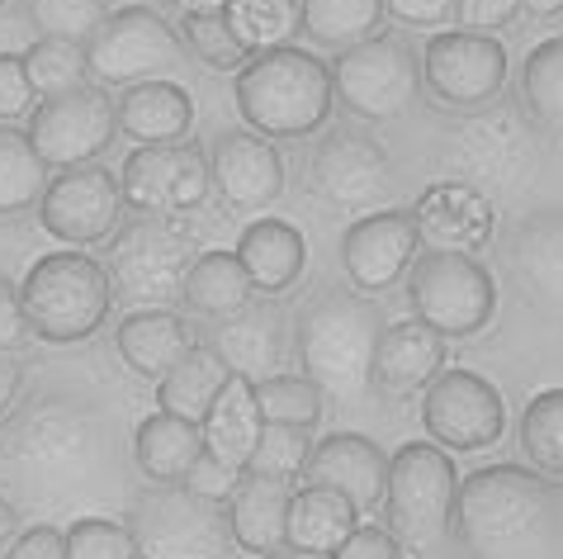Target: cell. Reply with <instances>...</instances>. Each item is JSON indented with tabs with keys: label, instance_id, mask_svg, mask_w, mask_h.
<instances>
[{
	"label": "cell",
	"instance_id": "1",
	"mask_svg": "<svg viewBox=\"0 0 563 559\" xmlns=\"http://www.w3.org/2000/svg\"><path fill=\"white\" fill-rule=\"evenodd\" d=\"M559 526V498L540 470L503 460L460 479L455 536L468 559H554Z\"/></svg>",
	"mask_w": 563,
	"mask_h": 559
},
{
	"label": "cell",
	"instance_id": "2",
	"mask_svg": "<svg viewBox=\"0 0 563 559\" xmlns=\"http://www.w3.org/2000/svg\"><path fill=\"white\" fill-rule=\"evenodd\" d=\"M384 308L360 289L327 285L294 314V361L322 394L355 403L374 390V351L384 337Z\"/></svg>",
	"mask_w": 563,
	"mask_h": 559
},
{
	"label": "cell",
	"instance_id": "3",
	"mask_svg": "<svg viewBox=\"0 0 563 559\" xmlns=\"http://www.w3.org/2000/svg\"><path fill=\"white\" fill-rule=\"evenodd\" d=\"M232 100H238L242 123L261 138H312L327 129L336 105L332 62L299 43L252 53L232 81Z\"/></svg>",
	"mask_w": 563,
	"mask_h": 559
},
{
	"label": "cell",
	"instance_id": "4",
	"mask_svg": "<svg viewBox=\"0 0 563 559\" xmlns=\"http://www.w3.org/2000/svg\"><path fill=\"white\" fill-rule=\"evenodd\" d=\"M435 162L445 180H464L488 199H516L536 185L544 166V133L526 119L521 105H488L478 114H460L435 143Z\"/></svg>",
	"mask_w": 563,
	"mask_h": 559
},
{
	"label": "cell",
	"instance_id": "5",
	"mask_svg": "<svg viewBox=\"0 0 563 559\" xmlns=\"http://www.w3.org/2000/svg\"><path fill=\"white\" fill-rule=\"evenodd\" d=\"M100 417L67 394H38L0 427V460L29 489H71L100 460Z\"/></svg>",
	"mask_w": 563,
	"mask_h": 559
},
{
	"label": "cell",
	"instance_id": "6",
	"mask_svg": "<svg viewBox=\"0 0 563 559\" xmlns=\"http://www.w3.org/2000/svg\"><path fill=\"white\" fill-rule=\"evenodd\" d=\"M20 299H24L29 332L38 341H53V347H71V341L96 337L104 328L109 308L119 304L104 261L76 252V246L38 256L20 280Z\"/></svg>",
	"mask_w": 563,
	"mask_h": 559
},
{
	"label": "cell",
	"instance_id": "7",
	"mask_svg": "<svg viewBox=\"0 0 563 559\" xmlns=\"http://www.w3.org/2000/svg\"><path fill=\"white\" fill-rule=\"evenodd\" d=\"M460 507V470L445 446L435 441H408L388 460V531L398 536L402 550L427 555L450 536Z\"/></svg>",
	"mask_w": 563,
	"mask_h": 559
},
{
	"label": "cell",
	"instance_id": "8",
	"mask_svg": "<svg viewBox=\"0 0 563 559\" xmlns=\"http://www.w3.org/2000/svg\"><path fill=\"white\" fill-rule=\"evenodd\" d=\"M195 256V242L156 213L119 223V232L104 242V271L114 280V299L129 308L185 304V275H190Z\"/></svg>",
	"mask_w": 563,
	"mask_h": 559
},
{
	"label": "cell",
	"instance_id": "9",
	"mask_svg": "<svg viewBox=\"0 0 563 559\" xmlns=\"http://www.w3.org/2000/svg\"><path fill=\"white\" fill-rule=\"evenodd\" d=\"M336 105L360 123H398L412 114L421 90V48H412L394 29H379L374 39L341 48L332 57Z\"/></svg>",
	"mask_w": 563,
	"mask_h": 559
},
{
	"label": "cell",
	"instance_id": "10",
	"mask_svg": "<svg viewBox=\"0 0 563 559\" xmlns=\"http://www.w3.org/2000/svg\"><path fill=\"white\" fill-rule=\"evenodd\" d=\"M137 559H232L238 536L223 503H209L185 484H156L133 498L129 522Z\"/></svg>",
	"mask_w": 563,
	"mask_h": 559
},
{
	"label": "cell",
	"instance_id": "11",
	"mask_svg": "<svg viewBox=\"0 0 563 559\" xmlns=\"http://www.w3.org/2000/svg\"><path fill=\"white\" fill-rule=\"evenodd\" d=\"M408 304L412 318L435 328L445 341L474 337L497 314V280L478 256L460 252H421L408 271Z\"/></svg>",
	"mask_w": 563,
	"mask_h": 559
},
{
	"label": "cell",
	"instance_id": "12",
	"mask_svg": "<svg viewBox=\"0 0 563 559\" xmlns=\"http://www.w3.org/2000/svg\"><path fill=\"white\" fill-rule=\"evenodd\" d=\"M90 57V81L96 86H143V81H166L170 72L185 62V39L176 24H166V14L156 6H123L109 10L100 34L86 43Z\"/></svg>",
	"mask_w": 563,
	"mask_h": 559
},
{
	"label": "cell",
	"instance_id": "13",
	"mask_svg": "<svg viewBox=\"0 0 563 559\" xmlns=\"http://www.w3.org/2000/svg\"><path fill=\"white\" fill-rule=\"evenodd\" d=\"M507 48L493 34L441 29L421 48V90L450 114H478L507 90Z\"/></svg>",
	"mask_w": 563,
	"mask_h": 559
},
{
	"label": "cell",
	"instance_id": "14",
	"mask_svg": "<svg viewBox=\"0 0 563 559\" xmlns=\"http://www.w3.org/2000/svg\"><path fill=\"white\" fill-rule=\"evenodd\" d=\"M312 195L346 213H379L398 195V166L369 129H327L308 157Z\"/></svg>",
	"mask_w": 563,
	"mask_h": 559
},
{
	"label": "cell",
	"instance_id": "15",
	"mask_svg": "<svg viewBox=\"0 0 563 559\" xmlns=\"http://www.w3.org/2000/svg\"><path fill=\"white\" fill-rule=\"evenodd\" d=\"M29 143H34L38 162L48 171H71L90 166L104 157L119 138V105L104 86H81V90H62L34 105L29 114Z\"/></svg>",
	"mask_w": 563,
	"mask_h": 559
},
{
	"label": "cell",
	"instance_id": "16",
	"mask_svg": "<svg viewBox=\"0 0 563 559\" xmlns=\"http://www.w3.org/2000/svg\"><path fill=\"white\" fill-rule=\"evenodd\" d=\"M123 205L137 213H156V219H176L209 199L213 190V166L205 143L180 138V143H156L133 147L129 162L119 166Z\"/></svg>",
	"mask_w": 563,
	"mask_h": 559
},
{
	"label": "cell",
	"instance_id": "17",
	"mask_svg": "<svg viewBox=\"0 0 563 559\" xmlns=\"http://www.w3.org/2000/svg\"><path fill=\"white\" fill-rule=\"evenodd\" d=\"M421 427L445 450H488L507 427V403L488 375L445 365L421 394Z\"/></svg>",
	"mask_w": 563,
	"mask_h": 559
},
{
	"label": "cell",
	"instance_id": "18",
	"mask_svg": "<svg viewBox=\"0 0 563 559\" xmlns=\"http://www.w3.org/2000/svg\"><path fill=\"white\" fill-rule=\"evenodd\" d=\"M123 219V185L109 166H71L57 171L38 199V223L48 238L90 246L109 242Z\"/></svg>",
	"mask_w": 563,
	"mask_h": 559
},
{
	"label": "cell",
	"instance_id": "19",
	"mask_svg": "<svg viewBox=\"0 0 563 559\" xmlns=\"http://www.w3.org/2000/svg\"><path fill=\"white\" fill-rule=\"evenodd\" d=\"M417 256H421V238H417L412 209L360 213V219L341 232V271H346L351 289H360V294L394 289L398 280H408Z\"/></svg>",
	"mask_w": 563,
	"mask_h": 559
},
{
	"label": "cell",
	"instance_id": "20",
	"mask_svg": "<svg viewBox=\"0 0 563 559\" xmlns=\"http://www.w3.org/2000/svg\"><path fill=\"white\" fill-rule=\"evenodd\" d=\"M209 347L223 355V365L242 380H271L285 375V365L294 361V314L275 299H256L238 308L228 318H213L209 328Z\"/></svg>",
	"mask_w": 563,
	"mask_h": 559
},
{
	"label": "cell",
	"instance_id": "21",
	"mask_svg": "<svg viewBox=\"0 0 563 559\" xmlns=\"http://www.w3.org/2000/svg\"><path fill=\"white\" fill-rule=\"evenodd\" d=\"M412 223L421 238V252H460L478 256L497 238V199L464 180H431L412 205Z\"/></svg>",
	"mask_w": 563,
	"mask_h": 559
},
{
	"label": "cell",
	"instance_id": "22",
	"mask_svg": "<svg viewBox=\"0 0 563 559\" xmlns=\"http://www.w3.org/2000/svg\"><path fill=\"white\" fill-rule=\"evenodd\" d=\"M209 166L213 190L232 209H265L285 195V162L271 138H261L256 129H223L209 147Z\"/></svg>",
	"mask_w": 563,
	"mask_h": 559
},
{
	"label": "cell",
	"instance_id": "23",
	"mask_svg": "<svg viewBox=\"0 0 563 559\" xmlns=\"http://www.w3.org/2000/svg\"><path fill=\"white\" fill-rule=\"evenodd\" d=\"M503 266L536 304L563 308V209L521 213L503 238Z\"/></svg>",
	"mask_w": 563,
	"mask_h": 559
},
{
	"label": "cell",
	"instance_id": "24",
	"mask_svg": "<svg viewBox=\"0 0 563 559\" xmlns=\"http://www.w3.org/2000/svg\"><path fill=\"white\" fill-rule=\"evenodd\" d=\"M388 460L394 456H384L379 441L360 437V431H332V437H322L312 446L303 484L336 489L360 512H374V507H384V493H388Z\"/></svg>",
	"mask_w": 563,
	"mask_h": 559
},
{
	"label": "cell",
	"instance_id": "25",
	"mask_svg": "<svg viewBox=\"0 0 563 559\" xmlns=\"http://www.w3.org/2000/svg\"><path fill=\"white\" fill-rule=\"evenodd\" d=\"M445 347L450 341L435 328H427L421 318L388 322L379 337V351H374V390H384V394L427 390L445 370Z\"/></svg>",
	"mask_w": 563,
	"mask_h": 559
},
{
	"label": "cell",
	"instance_id": "26",
	"mask_svg": "<svg viewBox=\"0 0 563 559\" xmlns=\"http://www.w3.org/2000/svg\"><path fill=\"white\" fill-rule=\"evenodd\" d=\"M119 105V133L133 138L137 147L180 143L195 129V100L176 81H143L114 96Z\"/></svg>",
	"mask_w": 563,
	"mask_h": 559
},
{
	"label": "cell",
	"instance_id": "27",
	"mask_svg": "<svg viewBox=\"0 0 563 559\" xmlns=\"http://www.w3.org/2000/svg\"><path fill=\"white\" fill-rule=\"evenodd\" d=\"M238 261H242L246 280L256 285V294L275 299V294L299 285V275L308 266V242H303V232L285 219H256L242 228Z\"/></svg>",
	"mask_w": 563,
	"mask_h": 559
},
{
	"label": "cell",
	"instance_id": "28",
	"mask_svg": "<svg viewBox=\"0 0 563 559\" xmlns=\"http://www.w3.org/2000/svg\"><path fill=\"white\" fill-rule=\"evenodd\" d=\"M114 347L133 375L162 380L166 370L195 347V337H190V322H185L176 308H133L114 328Z\"/></svg>",
	"mask_w": 563,
	"mask_h": 559
},
{
	"label": "cell",
	"instance_id": "29",
	"mask_svg": "<svg viewBox=\"0 0 563 559\" xmlns=\"http://www.w3.org/2000/svg\"><path fill=\"white\" fill-rule=\"evenodd\" d=\"M289 493H294V484H279V479H265V474L242 479L238 493L228 498L238 550L261 559L279 546H289Z\"/></svg>",
	"mask_w": 563,
	"mask_h": 559
},
{
	"label": "cell",
	"instance_id": "30",
	"mask_svg": "<svg viewBox=\"0 0 563 559\" xmlns=\"http://www.w3.org/2000/svg\"><path fill=\"white\" fill-rule=\"evenodd\" d=\"M133 456L152 484H185V474L205 460V427L156 408L133 431Z\"/></svg>",
	"mask_w": 563,
	"mask_h": 559
},
{
	"label": "cell",
	"instance_id": "31",
	"mask_svg": "<svg viewBox=\"0 0 563 559\" xmlns=\"http://www.w3.org/2000/svg\"><path fill=\"white\" fill-rule=\"evenodd\" d=\"M228 380H232V370L223 365V355H218L209 341H195V347L156 380V408L205 427V417L213 413L218 394L228 390Z\"/></svg>",
	"mask_w": 563,
	"mask_h": 559
},
{
	"label": "cell",
	"instance_id": "32",
	"mask_svg": "<svg viewBox=\"0 0 563 559\" xmlns=\"http://www.w3.org/2000/svg\"><path fill=\"white\" fill-rule=\"evenodd\" d=\"M360 531V507L336 489L303 484L289 493V546L336 555Z\"/></svg>",
	"mask_w": 563,
	"mask_h": 559
},
{
	"label": "cell",
	"instance_id": "33",
	"mask_svg": "<svg viewBox=\"0 0 563 559\" xmlns=\"http://www.w3.org/2000/svg\"><path fill=\"white\" fill-rule=\"evenodd\" d=\"M261 408H256V394H252V380L232 375L228 390L218 394L213 413L205 417V450L213 460L232 464V470H246L256 456V441H261Z\"/></svg>",
	"mask_w": 563,
	"mask_h": 559
},
{
	"label": "cell",
	"instance_id": "34",
	"mask_svg": "<svg viewBox=\"0 0 563 559\" xmlns=\"http://www.w3.org/2000/svg\"><path fill=\"white\" fill-rule=\"evenodd\" d=\"M516 105L544 138H563V34L540 39L516 72Z\"/></svg>",
	"mask_w": 563,
	"mask_h": 559
},
{
	"label": "cell",
	"instance_id": "35",
	"mask_svg": "<svg viewBox=\"0 0 563 559\" xmlns=\"http://www.w3.org/2000/svg\"><path fill=\"white\" fill-rule=\"evenodd\" d=\"M388 20L384 0H299V34L312 48L341 53L379 34Z\"/></svg>",
	"mask_w": 563,
	"mask_h": 559
},
{
	"label": "cell",
	"instance_id": "36",
	"mask_svg": "<svg viewBox=\"0 0 563 559\" xmlns=\"http://www.w3.org/2000/svg\"><path fill=\"white\" fill-rule=\"evenodd\" d=\"M256 299V285L246 280L238 252H199L185 275V308L199 318H228Z\"/></svg>",
	"mask_w": 563,
	"mask_h": 559
},
{
	"label": "cell",
	"instance_id": "37",
	"mask_svg": "<svg viewBox=\"0 0 563 559\" xmlns=\"http://www.w3.org/2000/svg\"><path fill=\"white\" fill-rule=\"evenodd\" d=\"M48 190V166L38 162L24 129L0 123V219L29 213Z\"/></svg>",
	"mask_w": 563,
	"mask_h": 559
},
{
	"label": "cell",
	"instance_id": "38",
	"mask_svg": "<svg viewBox=\"0 0 563 559\" xmlns=\"http://www.w3.org/2000/svg\"><path fill=\"white\" fill-rule=\"evenodd\" d=\"M521 456L544 479H563V390H540L521 408Z\"/></svg>",
	"mask_w": 563,
	"mask_h": 559
},
{
	"label": "cell",
	"instance_id": "39",
	"mask_svg": "<svg viewBox=\"0 0 563 559\" xmlns=\"http://www.w3.org/2000/svg\"><path fill=\"white\" fill-rule=\"evenodd\" d=\"M223 20L246 53L285 48L299 34V0H228Z\"/></svg>",
	"mask_w": 563,
	"mask_h": 559
},
{
	"label": "cell",
	"instance_id": "40",
	"mask_svg": "<svg viewBox=\"0 0 563 559\" xmlns=\"http://www.w3.org/2000/svg\"><path fill=\"white\" fill-rule=\"evenodd\" d=\"M20 6H24V20L34 24L38 39L81 43V48L109 20V0H20Z\"/></svg>",
	"mask_w": 563,
	"mask_h": 559
},
{
	"label": "cell",
	"instance_id": "41",
	"mask_svg": "<svg viewBox=\"0 0 563 559\" xmlns=\"http://www.w3.org/2000/svg\"><path fill=\"white\" fill-rule=\"evenodd\" d=\"M261 423H279V427H318L322 423V390L308 375H271L252 384Z\"/></svg>",
	"mask_w": 563,
	"mask_h": 559
},
{
	"label": "cell",
	"instance_id": "42",
	"mask_svg": "<svg viewBox=\"0 0 563 559\" xmlns=\"http://www.w3.org/2000/svg\"><path fill=\"white\" fill-rule=\"evenodd\" d=\"M29 81H34L38 100L62 96V90L90 86V57L81 43H57V39H34V48L24 53Z\"/></svg>",
	"mask_w": 563,
	"mask_h": 559
},
{
	"label": "cell",
	"instance_id": "43",
	"mask_svg": "<svg viewBox=\"0 0 563 559\" xmlns=\"http://www.w3.org/2000/svg\"><path fill=\"white\" fill-rule=\"evenodd\" d=\"M308 456H312L308 427L265 423L261 441H256V456H252V464H246V474H265V479H279V484H299L303 470H308Z\"/></svg>",
	"mask_w": 563,
	"mask_h": 559
},
{
	"label": "cell",
	"instance_id": "44",
	"mask_svg": "<svg viewBox=\"0 0 563 559\" xmlns=\"http://www.w3.org/2000/svg\"><path fill=\"white\" fill-rule=\"evenodd\" d=\"M176 29H180L185 48L213 72H242L246 57H252L238 43V34H232V24L223 20V14H190V20H180Z\"/></svg>",
	"mask_w": 563,
	"mask_h": 559
},
{
	"label": "cell",
	"instance_id": "45",
	"mask_svg": "<svg viewBox=\"0 0 563 559\" xmlns=\"http://www.w3.org/2000/svg\"><path fill=\"white\" fill-rule=\"evenodd\" d=\"M67 559H137L133 531L109 517H81L67 526Z\"/></svg>",
	"mask_w": 563,
	"mask_h": 559
},
{
	"label": "cell",
	"instance_id": "46",
	"mask_svg": "<svg viewBox=\"0 0 563 559\" xmlns=\"http://www.w3.org/2000/svg\"><path fill=\"white\" fill-rule=\"evenodd\" d=\"M34 81H29L24 53H0V123L34 114Z\"/></svg>",
	"mask_w": 563,
	"mask_h": 559
},
{
	"label": "cell",
	"instance_id": "47",
	"mask_svg": "<svg viewBox=\"0 0 563 559\" xmlns=\"http://www.w3.org/2000/svg\"><path fill=\"white\" fill-rule=\"evenodd\" d=\"M521 20V0H455V29H474V34H503Z\"/></svg>",
	"mask_w": 563,
	"mask_h": 559
},
{
	"label": "cell",
	"instance_id": "48",
	"mask_svg": "<svg viewBox=\"0 0 563 559\" xmlns=\"http://www.w3.org/2000/svg\"><path fill=\"white\" fill-rule=\"evenodd\" d=\"M242 479H246V470H232V464L213 460L209 450H205V460H199L195 470L185 474V489L199 493V498H209V503H223V507H228V498H232V493H238Z\"/></svg>",
	"mask_w": 563,
	"mask_h": 559
},
{
	"label": "cell",
	"instance_id": "49",
	"mask_svg": "<svg viewBox=\"0 0 563 559\" xmlns=\"http://www.w3.org/2000/svg\"><path fill=\"white\" fill-rule=\"evenodd\" d=\"M388 20H398L402 29H441L455 24V0H384Z\"/></svg>",
	"mask_w": 563,
	"mask_h": 559
},
{
	"label": "cell",
	"instance_id": "50",
	"mask_svg": "<svg viewBox=\"0 0 563 559\" xmlns=\"http://www.w3.org/2000/svg\"><path fill=\"white\" fill-rule=\"evenodd\" d=\"M336 559H408L398 536L388 526H360V531L336 550Z\"/></svg>",
	"mask_w": 563,
	"mask_h": 559
},
{
	"label": "cell",
	"instance_id": "51",
	"mask_svg": "<svg viewBox=\"0 0 563 559\" xmlns=\"http://www.w3.org/2000/svg\"><path fill=\"white\" fill-rule=\"evenodd\" d=\"M29 337V318H24V299H20V285L0 275V355L14 351L20 341Z\"/></svg>",
	"mask_w": 563,
	"mask_h": 559
},
{
	"label": "cell",
	"instance_id": "52",
	"mask_svg": "<svg viewBox=\"0 0 563 559\" xmlns=\"http://www.w3.org/2000/svg\"><path fill=\"white\" fill-rule=\"evenodd\" d=\"M5 559H67V531H57V526H29L24 536H14Z\"/></svg>",
	"mask_w": 563,
	"mask_h": 559
},
{
	"label": "cell",
	"instance_id": "53",
	"mask_svg": "<svg viewBox=\"0 0 563 559\" xmlns=\"http://www.w3.org/2000/svg\"><path fill=\"white\" fill-rule=\"evenodd\" d=\"M20 390H24V365L14 355H0V417H10Z\"/></svg>",
	"mask_w": 563,
	"mask_h": 559
},
{
	"label": "cell",
	"instance_id": "54",
	"mask_svg": "<svg viewBox=\"0 0 563 559\" xmlns=\"http://www.w3.org/2000/svg\"><path fill=\"white\" fill-rule=\"evenodd\" d=\"M170 14H180V20H190V14H223L228 0H166Z\"/></svg>",
	"mask_w": 563,
	"mask_h": 559
},
{
	"label": "cell",
	"instance_id": "55",
	"mask_svg": "<svg viewBox=\"0 0 563 559\" xmlns=\"http://www.w3.org/2000/svg\"><path fill=\"white\" fill-rule=\"evenodd\" d=\"M521 14L526 20H559L563 0H521Z\"/></svg>",
	"mask_w": 563,
	"mask_h": 559
},
{
	"label": "cell",
	"instance_id": "56",
	"mask_svg": "<svg viewBox=\"0 0 563 559\" xmlns=\"http://www.w3.org/2000/svg\"><path fill=\"white\" fill-rule=\"evenodd\" d=\"M10 546H14V507L0 498V559H5Z\"/></svg>",
	"mask_w": 563,
	"mask_h": 559
},
{
	"label": "cell",
	"instance_id": "57",
	"mask_svg": "<svg viewBox=\"0 0 563 559\" xmlns=\"http://www.w3.org/2000/svg\"><path fill=\"white\" fill-rule=\"evenodd\" d=\"M261 559H336V555H327V550H303V546H279V550L261 555Z\"/></svg>",
	"mask_w": 563,
	"mask_h": 559
},
{
	"label": "cell",
	"instance_id": "58",
	"mask_svg": "<svg viewBox=\"0 0 563 559\" xmlns=\"http://www.w3.org/2000/svg\"><path fill=\"white\" fill-rule=\"evenodd\" d=\"M137 6H166V0H137Z\"/></svg>",
	"mask_w": 563,
	"mask_h": 559
},
{
	"label": "cell",
	"instance_id": "59",
	"mask_svg": "<svg viewBox=\"0 0 563 559\" xmlns=\"http://www.w3.org/2000/svg\"><path fill=\"white\" fill-rule=\"evenodd\" d=\"M0 6H5V0H0Z\"/></svg>",
	"mask_w": 563,
	"mask_h": 559
}]
</instances>
